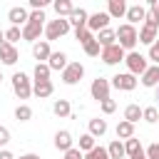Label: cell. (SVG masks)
Listing matches in <instances>:
<instances>
[{"label":"cell","instance_id":"6da1fadb","mask_svg":"<svg viewBox=\"0 0 159 159\" xmlns=\"http://www.w3.org/2000/svg\"><path fill=\"white\" fill-rule=\"evenodd\" d=\"M114 35H117V45H119L124 52H132V50L137 47V42H139V37H137V27L129 25V22L119 25V27L114 30Z\"/></svg>","mask_w":159,"mask_h":159},{"label":"cell","instance_id":"7a4b0ae2","mask_svg":"<svg viewBox=\"0 0 159 159\" xmlns=\"http://www.w3.org/2000/svg\"><path fill=\"white\" fill-rule=\"evenodd\" d=\"M10 82H12V92H15L17 99H27V97L32 94V80H30L25 72H15Z\"/></svg>","mask_w":159,"mask_h":159},{"label":"cell","instance_id":"3957f363","mask_svg":"<svg viewBox=\"0 0 159 159\" xmlns=\"http://www.w3.org/2000/svg\"><path fill=\"white\" fill-rule=\"evenodd\" d=\"M67 32H70V22H67V17H57V20H50V22L45 25V37H47V42L60 40V37L67 35Z\"/></svg>","mask_w":159,"mask_h":159},{"label":"cell","instance_id":"277c9868","mask_svg":"<svg viewBox=\"0 0 159 159\" xmlns=\"http://www.w3.org/2000/svg\"><path fill=\"white\" fill-rule=\"evenodd\" d=\"M124 65H127V72H132L134 77H137V75H142V72H144V70L149 67L147 57H144L142 52H134V50L124 55Z\"/></svg>","mask_w":159,"mask_h":159},{"label":"cell","instance_id":"5b68a950","mask_svg":"<svg viewBox=\"0 0 159 159\" xmlns=\"http://www.w3.org/2000/svg\"><path fill=\"white\" fill-rule=\"evenodd\" d=\"M99 55H102V62H104V65H119V62H124V55H127V52L114 42V45H109V47H102Z\"/></svg>","mask_w":159,"mask_h":159},{"label":"cell","instance_id":"8992f818","mask_svg":"<svg viewBox=\"0 0 159 159\" xmlns=\"http://www.w3.org/2000/svg\"><path fill=\"white\" fill-rule=\"evenodd\" d=\"M84 77V67L80 62H67V67L62 70V82L65 84H77Z\"/></svg>","mask_w":159,"mask_h":159},{"label":"cell","instance_id":"52a82bcc","mask_svg":"<svg viewBox=\"0 0 159 159\" xmlns=\"http://www.w3.org/2000/svg\"><path fill=\"white\" fill-rule=\"evenodd\" d=\"M114 89H122V92H132L134 87H137V77L132 75V72H119V75H114L112 77V82H109Z\"/></svg>","mask_w":159,"mask_h":159},{"label":"cell","instance_id":"ba28073f","mask_svg":"<svg viewBox=\"0 0 159 159\" xmlns=\"http://www.w3.org/2000/svg\"><path fill=\"white\" fill-rule=\"evenodd\" d=\"M109 80H104V77H97V80H92V84H89V94H92V99H97V102H102V99H107L109 97Z\"/></svg>","mask_w":159,"mask_h":159},{"label":"cell","instance_id":"9c48e42d","mask_svg":"<svg viewBox=\"0 0 159 159\" xmlns=\"http://www.w3.org/2000/svg\"><path fill=\"white\" fill-rule=\"evenodd\" d=\"M42 32H45V25H40V22L27 20V22L22 25V40H27V42H37Z\"/></svg>","mask_w":159,"mask_h":159},{"label":"cell","instance_id":"30bf717a","mask_svg":"<svg viewBox=\"0 0 159 159\" xmlns=\"http://www.w3.org/2000/svg\"><path fill=\"white\" fill-rule=\"evenodd\" d=\"M109 12H94V15H89L87 17V30H92V32H99V30H104L107 25H109Z\"/></svg>","mask_w":159,"mask_h":159},{"label":"cell","instance_id":"8fae6325","mask_svg":"<svg viewBox=\"0 0 159 159\" xmlns=\"http://www.w3.org/2000/svg\"><path fill=\"white\" fill-rule=\"evenodd\" d=\"M17 60H20L17 47L10 45V42H2V45H0V65H15Z\"/></svg>","mask_w":159,"mask_h":159},{"label":"cell","instance_id":"7c38bea8","mask_svg":"<svg viewBox=\"0 0 159 159\" xmlns=\"http://www.w3.org/2000/svg\"><path fill=\"white\" fill-rule=\"evenodd\" d=\"M87 10L84 7H75L72 12H70V17H67V22H70V27H75V30H80V27H87Z\"/></svg>","mask_w":159,"mask_h":159},{"label":"cell","instance_id":"4fadbf2b","mask_svg":"<svg viewBox=\"0 0 159 159\" xmlns=\"http://www.w3.org/2000/svg\"><path fill=\"white\" fill-rule=\"evenodd\" d=\"M50 42L47 40H37V42H32V57L37 60V62H47V57H50Z\"/></svg>","mask_w":159,"mask_h":159},{"label":"cell","instance_id":"5bb4252c","mask_svg":"<svg viewBox=\"0 0 159 159\" xmlns=\"http://www.w3.org/2000/svg\"><path fill=\"white\" fill-rule=\"evenodd\" d=\"M72 144H75V139H72V134H70L67 129H60V132L55 134V149L67 152V149H72Z\"/></svg>","mask_w":159,"mask_h":159},{"label":"cell","instance_id":"9a60e30c","mask_svg":"<svg viewBox=\"0 0 159 159\" xmlns=\"http://www.w3.org/2000/svg\"><path fill=\"white\" fill-rule=\"evenodd\" d=\"M142 84L144 87H157L159 84V65H149L142 72Z\"/></svg>","mask_w":159,"mask_h":159},{"label":"cell","instance_id":"2e32d148","mask_svg":"<svg viewBox=\"0 0 159 159\" xmlns=\"http://www.w3.org/2000/svg\"><path fill=\"white\" fill-rule=\"evenodd\" d=\"M107 12H109V17H114V20L124 17V15H127V0H107Z\"/></svg>","mask_w":159,"mask_h":159},{"label":"cell","instance_id":"e0dca14e","mask_svg":"<svg viewBox=\"0 0 159 159\" xmlns=\"http://www.w3.org/2000/svg\"><path fill=\"white\" fill-rule=\"evenodd\" d=\"M27 10L25 7H10L7 10V20H10V25H15V27H20V25H25L27 22Z\"/></svg>","mask_w":159,"mask_h":159},{"label":"cell","instance_id":"ac0fdd59","mask_svg":"<svg viewBox=\"0 0 159 159\" xmlns=\"http://www.w3.org/2000/svg\"><path fill=\"white\" fill-rule=\"evenodd\" d=\"M124 17L129 20V25H139V22H144V17H147V7L132 5V7H127V15H124Z\"/></svg>","mask_w":159,"mask_h":159},{"label":"cell","instance_id":"d6986e66","mask_svg":"<svg viewBox=\"0 0 159 159\" xmlns=\"http://www.w3.org/2000/svg\"><path fill=\"white\" fill-rule=\"evenodd\" d=\"M94 40L99 42V47H109V45H114V42H117V35H114V30L104 27V30L94 32Z\"/></svg>","mask_w":159,"mask_h":159},{"label":"cell","instance_id":"ffe728a7","mask_svg":"<svg viewBox=\"0 0 159 159\" xmlns=\"http://www.w3.org/2000/svg\"><path fill=\"white\" fill-rule=\"evenodd\" d=\"M52 92H55V84H52L50 80H45V82H35V84H32V94H35V97H40V99L50 97Z\"/></svg>","mask_w":159,"mask_h":159},{"label":"cell","instance_id":"44dd1931","mask_svg":"<svg viewBox=\"0 0 159 159\" xmlns=\"http://www.w3.org/2000/svg\"><path fill=\"white\" fill-rule=\"evenodd\" d=\"M47 65H50V70H65V67H67V55H65L62 50H60V52H50Z\"/></svg>","mask_w":159,"mask_h":159},{"label":"cell","instance_id":"7402d4cb","mask_svg":"<svg viewBox=\"0 0 159 159\" xmlns=\"http://www.w3.org/2000/svg\"><path fill=\"white\" fill-rule=\"evenodd\" d=\"M137 37H139V42H144V45H152L159 35H157V30L154 27H149V25H142L139 30H137Z\"/></svg>","mask_w":159,"mask_h":159},{"label":"cell","instance_id":"603a6c76","mask_svg":"<svg viewBox=\"0 0 159 159\" xmlns=\"http://www.w3.org/2000/svg\"><path fill=\"white\" fill-rule=\"evenodd\" d=\"M89 134L97 139V137H104L107 134V119H99V117H94V119H89Z\"/></svg>","mask_w":159,"mask_h":159},{"label":"cell","instance_id":"cb8c5ba5","mask_svg":"<svg viewBox=\"0 0 159 159\" xmlns=\"http://www.w3.org/2000/svg\"><path fill=\"white\" fill-rule=\"evenodd\" d=\"M52 7L57 12V17H70V12L75 10L72 0H52Z\"/></svg>","mask_w":159,"mask_h":159},{"label":"cell","instance_id":"d4e9b609","mask_svg":"<svg viewBox=\"0 0 159 159\" xmlns=\"http://www.w3.org/2000/svg\"><path fill=\"white\" fill-rule=\"evenodd\" d=\"M107 154H109V159H124L127 154H124V142L122 139H114V142H109V147H107Z\"/></svg>","mask_w":159,"mask_h":159},{"label":"cell","instance_id":"484cf974","mask_svg":"<svg viewBox=\"0 0 159 159\" xmlns=\"http://www.w3.org/2000/svg\"><path fill=\"white\" fill-rule=\"evenodd\" d=\"M50 72H52V70H50L47 62H37V65H35V72H32V77H35L32 82H45V80H50Z\"/></svg>","mask_w":159,"mask_h":159},{"label":"cell","instance_id":"4316f807","mask_svg":"<svg viewBox=\"0 0 159 159\" xmlns=\"http://www.w3.org/2000/svg\"><path fill=\"white\" fill-rule=\"evenodd\" d=\"M52 112H55L57 117H72V104H70V99H57V102L52 104Z\"/></svg>","mask_w":159,"mask_h":159},{"label":"cell","instance_id":"83f0119b","mask_svg":"<svg viewBox=\"0 0 159 159\" xmlns=\"http://www.w3.org/2000/svg\"><path fill=\"white\" fill-rule=\"evenodd\" d=\"M124 119L132 122V124H137V122L142 119V107H139V104H127V107H124Z\"/></svg>","mask_w":159,"mask_h":159},{"label":"cell","instance_id":"f1b7e54d","mask_svg":"<svg viewBox=\"0 0 159 159\" xmlns=\"http://www.w3.org/2000/svg\"><path fill=\"white\" fill-rule=\"evenodd\" d=\"M129 137H134V124L127 122V119H122L117 124V139H129Z\"/></svg>","mask_w":159,"mask_h":159},{"label":"cell","instance_id":"f546056e","mask_svg":"<svg viewBox=\"0 0 159 159\" xmlns=\"http://www.w3.org/2000/svg\"><path fill=\"white\" fill-rule=\"evenodd\" d=\"M15 119H17V122H30V119H32V107H30V104H17Z\"/></svg>","mask_w":159,"mask_h":159},{"label":"cell","instance_id":"4dcf8cb0","mask_svg":"<svg viewBox=\"0 0 159 159\" xmlns=\"http://www.w3.org/2000/svg\"><path fill=\"white\" fill-rule=\"evenodd\" d=\"M94 147H97V142H94V137H92L89 132L80 137V147H77V149H80L82 154H87V152H89V149H94Z\"/></svg>","mask_w":159,"mask_h":159},{"label":"cell","instance_id":"1f68e13d","mask_svg":"<svg viewBox=\"0 0 159 159\" xmlns=\"http://www.w3.org/2000/svg\"><path fill=\"white\" fill-rule=\"evenodd\" d=\"M139 149H142V144H139V139H137V137L124 139V154H127V157H134Z\"/></svg>","mask_w":159,"mask_h":159},{"label":"cell","instance_id":"d6a6232c","mask_svg":"<svg viewBox=\"0 0 159 159\" xmlns=\"http://www.w3.org/2000/svg\"><path fill=\"white\" fill-rule=\"evenodd\" d=\"M75 40H77L80 45H84V42L94 40V32H92V30H87V27H80V30H75Z\"/></svg>","mask_w":159,"mask_h":159},{"label":"cell","instance_id":"836d02e7","mask_svg":"<svg viewBox=\"0 0 159 159\" xmlns=\"http://www.w3.org/2000/svg\"><path fill=\"white\" fill-rule=\"evenodd\" d=\"M82 47H84V55H87V57H99V52H102V47H99L97 40H89V42H84Z\"/></svg>","mask_w":159,"mask_h":159},{"label":"cell","instance_id":"e575fe53","mask_svg":"<svg viewBox=\"0 0 159 159\" xmlns=\"http://www.w3.org/2000/svg\"><path fill=\"white\" fill-rule=\"evenodd\" d=\"M142 119L149 122V124L159 122V109H157V107H144V109H142Z\"/></svg>","mask_w":159,"mask_h":159},{"label":"cell","instance_id":"d590c367","mask_svg":"<svg viewBox=\"0 0 159 159\" xmlns=\"http://www.w3.org/2000/svg\"><path fill=\"white\" fill-rule=\"evenodd\" d=\"M17 40H22V30L20 27H10V30H5V42H10V45H15Z\"/></svg>","mask_w":159,"mask_h":159},{"label":"cell","instance_id":"8d00e7d4","mask_svg":"<svg viewBox=\"0 0 159 159\" xmlns=\"http://www.w3.org/2000/svg\"><path fill=\"white\" fill-rule=\"evenodd\" d=\"M84 159H109L107 147H94V149H89V152L84 154Z\"/></svg>","mask_w":159,"mask_h":159},{"label":"cell","instance_id":"74e56055","mask_svg":"<svg viewBox=\"0 0 159 159\" xmlns=\"http://www.w3.org/2000/svg\"><path fill=\"white\" fill-rule=\"evenodd\" d=\"M142 25H149V27L159 30V12H154V10H147V17H144V22H142Z\"/></svg>","mask_w":159,"mask_h":159},{"label":"cell","instance_id":"f35d334b","mask_svg":"<svg viewBox=\"0 0 159 159\" xmlns=\"http://www.w3.org/2000/svg\"><path fill=\"white\" fill-rule=\"evenodd\" d=\"M147 60H152L154 65H159V37L149 45V55H147Z\"/></svg>","mask_w":159,"mask_h":159},{"label":"cell","instance_id":"ab89813d","mask_svg":"<svg viewBox=\"0 0 159 159\" xmlns=\"http://www.w3.org/2000/svg\"><path fill=\"white\" fill-rule=\"evenodd\" d=\"M99 107H102V112H104V114H112V112L117 109V102H114L112 97H107V99H102V102H99Z\"/></svg>","mask_w":159,"mask_h":159},{"label":"cell","instance_id":"60d3db41","mask_svg":"<svg viewBox=\"0 0 159 159\" xmlns=\"http://www.w3.org/2000/svg\"><path fill=\"white\" fill-rule=\"evenodd\" d=\"M27 20H32V22H40V25H45V10H32L30 15H27Z\"/></svg>","mask_w":159,"mask_h":159},{"label":"cell","instance_id":"b9f144b4","mask_svg":"<svg viewBox=\"0 0 159 159\" xmlns=\"http://www.w3.org/2000/svg\"><path fill=\"white\" fill-rule=\"evenodd\" d=\"M144 154H147V159H159V142L149 144V147L144 149Z\"/></svg>","mask_w":159,"mask_h":159},{"label":"cell","instance_id":"7bdbcfd3","mask_svg":"<svg viewBox=\"0 0 159 159\" xmlns=\"http://www.w3.org/2000/svg\"><path fill=\"white\" fill-rule=\"evenodd\" d=\"M62 159H84V154H82L77 147H72V149H67V152H65V157H62Z\"/></svg>","mask_w":159,"mask_h":159},{"label":"cell","instance_id":"ee69618b","mask_svg":"<svg viewBox=\"0 0 159 159\" xmlns=\"http://www.w3.org/2000/svg\"><path fill=\"white\" fill-rule=\"evenodd\" d=\"M27 2H30V7H32V10H45L52 0H27Z\"/></svg>","mask_w":159,"mask_h":159},{"label":"cell","instance_id":"f6af8a7d","mask_svg":"<svg viewBox=\"0 0 159 159\" xmlns=\"http://www.w3.org/2000/svg\"><path fill=\"white\" fill-rule=\"evenodd\" d=\"M7 142H10V129H7V127H2V124H0V147H5V144H7Z\"/></svg>","mask_w":159,"mask_h":159},{"label":"cell","instance_id":"bcb514c9","mask_svg":"<svg viewBox=\"0 0 159 159\" xmlns=\"http://www.w3.org/2000/svg\"><path fill=\"white\" fill-rule=\"evenodd\" d=\"M0 159H15V154L7 152V149H2V152H0Z\"/></svg>","mask_w":159,"mask_h":159},{"label":"cell","instance_id":"7dc6e473","mask_svg":"<svg viewBox=\"0 0 159 159\" xmlns=\"http://www.w3.org/2000/svg\"><path fill=\"white\" fill-rule=\"evenodd\" d=\"M129 159H147V154H144V149H139L134 157H129Z\"/></svg>","mask_w":159,"mask_h":159},{"label":"cell","instance_id":"c3c4849f","mask_svg":"<svg viewBox=\"0 0 159 159\" xmlns=\"http://www.w3.org/2000/svg\"><path fill=\"white\" fill-rule=\"evenodd\" d=\"M20 159H40V154H32V152H30V154H22Z\"/></svg>","mask_w":159,"mask_h":159},{"label":"cell","instance_id":"681fc988","mask_svg":"<svg viewBox=\"0 0 159 159\" xmlns=\"http://www.w3.org/2000/svg\"><path fill=\"white\" fill-rule=\"evenodd\" d=\"M152 10H154V12H159V0H154V5H152Z\"/></svg>","mask_w":159,"mask_h":159},{"label":"cell","instance_id":"f907efd6","mask_svg":"<svg viewBox=\"0 0 159 159\" xmlns=\"http://www.w3.org/2000/svg\"><path fill=\"white\" fill-rule=\"evenodd\" d=\"M2 42H5V32L0 30V45H2Z\"/></svg>","mask_w":159,"mask_h":159},{"label":"cell","instance_id":"816d5d0a","mask_svg":"<svg viewBox=\"0 0 159 159\" xmlns=\"http://www.w3.org/2000/svg\"><path fill=\"white\" fill-rule=\"evenodd\" d=\"M144 2H147V5H154V0H144Z\"/></svg>","mask_w":159,"mask_h":159},{"label":"cell","instance_id":"f5cc1de1","mask_svg":"<svg viewBox=\"0 0 159 159\" xmlns=\"http://www.w3.org/2000/svg\"><path fill=\"white\" fill-rule=\"evenodd\" d=\"M157 102H159V84H157Z\"/></svg>","mask_w":159,"mask_h":159},{"label":"cell","instance_id":"db71d44e","mask_svg":"<svg viewBox=\"0 0 159 159\" xmlns=\"http://www.w3.org/2000/svg\"><path fill=\"white\" fill-rule=\"evenodd\" d=\"M0 80H2V67H0Z\"/></svg>","mask_w":159,"mask_h":159}]
</instances>
